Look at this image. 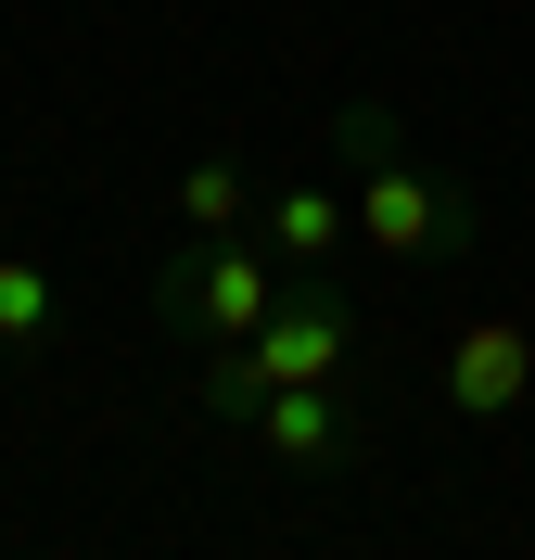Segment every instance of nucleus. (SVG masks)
I'll return each mask as SVG.
<instances>
[{
    "label": "nucleus",
    "instance_id": "obj_1",
    "mask_svg": "<svg viewBox=\"0 0 535 560\" xmlns=\"http://www.w3.org/2000/svg\"><path fill=\"white\" fill-rule=\"evenodd\" d=\"M345 370H357V306L332 293L319 268H306L230 357H205V383H191V395H205L217 420H243L255 395H281V383H345Z\"/></svg>",
    "mask_w": 535,
    "mask_h": 560
},
{
    "label": "nucleus",
    "instance_id": "obj_2",
    "mask_svg": "<svg viewBox=\"0 0 535 560\" xmlns=\"http://www.w3.org/2000/svg\"><path fill=\"white\" fill-rule=\"evenodd\" d=\"M268 306H281V255H255L243 230H230V243H178L166 268H153V318H166L191 357H230Z\"/></svg>",
    "mask_w": 535,
    "mask_h": 560
},
{
    "label": "nucleus",
    "instance_id": "obj_3",
    "mask_svg": "<svg viewBox=\"0 0 535 560\" xmlns=\"http://www.w3.org/2000/svg\"><path fill=\"white\" fill-rule=\"evenodd\" d=\"M345 217H357V243H370V255H460V243H472V191H460V178H433V166H408V153L357 166V178H345Z\"/></svg>",
    "mask_w": 535,
    "mask_h": 560
},
{
    "label": "nucleus",
    "instance_id": "obj_4",
    "mask_svg": "<svg viewBox=\"0 0 535 560\" xmlns=\"http://www.w3.org/2000/svg\"><path fill=\"white\" fill-rule=\"evenodd\" d=\"M243 433L281 458V471H357V458H370V408H357L345 383H281V395H255Z\"/></svg>",
    "mask_w": 535,
    "mask_h": 560
},
{
    "label": "nucleus",
    "instance_id": "obj_5",
    "mask_svg": "<svg viewBox=\"0 0 535 560\" xmlns=\"http://www.w3.org/2000/svg\"><path fill=\"white\" fill-rule=\"evenodd\" d=\"M535 395V331L523 318H472L460 345H446V408L460 420H510Z\"/></svg>",
    "mask_w": 535,
    "mask_h": 560
},
{
    "label": "nucleus",
    "instance_id": "obj_6",
    "mask_svg": "<svg viewBox=\"0 0 535 560\" xmlns=\"http://www.w3.org/2000/svg\"><path fill=\"white\" fill-rule=\"evenodd\" d=\"M255 230H268V255H281V268H332V255L357 243L345 178H281V191H255Z\"/></svg>",
    "mask_w": 535,
    "mask_h": 560
},
{
    "label": "nucleus",
    "instance_id": "obj_7",
    "mask_svg": "<svg viewBox=\"0 0 535 560\" xmlns=\"http://www.w3.org/2000/svg\"><path fill=\"white\" fill-rule=\"evenodd\" d=\"M178 230H191V243L255 230V166L243 153H191V166H178Z\"/></svg>",
    "mask_w": 535,
    "mask_h": 560
},
{
    "label": "nucleus",
    "instance_id": "obj_8",
    "mask_svg": "<svg viewBox=\"0 0 535 560\" xmlns=\"http://www.w3.org/2000/svg\"><path fill=\"white\" fill-rule=\"evenodd\" d=\"M51 318H65L51 268H38V255H0V357H38V345H51Z\"/></svg>",
    "mask_w": 535,
    "mask_h": 560
},
{
    "label": "nucleus",
    "instance_id": "obj_9",
    "mask_svg": "<svg viewBox=\"0 0 535 560\" xmlns=\"http://www.w3.org/2000/svg\"><path fill=\"white\" fill-rule=\"evenodd\" d=\"M383 153H408V128H395V103H332V178L383 166Z\"/></svg>",
    "mask_w": 535,
    "mask_h": 560
}]
</instances>
